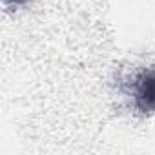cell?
I'll return each mask as SVG.
<instances>
[{
  "label": "cell",
  "mask_w": 155,
  "mask_h": 155,
  "mask_svg": "<svg viewBox=\"0 0 155 155\" xmlns=\"http://www.w3.org/2000/svg\"><path fill=\"white\" fill-rule=\"evenodd\" d=\"M122 93L135 113L142 117L155 115V66H144L128 75Z\"/></svg>",
  "instance_id": "obj_1"
},
{
  "label": "cell",
  "mask_w": 155,
  "mask_h": 155,
  "mask_svg": "<svg viewBox=\"0 0 155 155\" xmlns=\"http://www.w3.org/2000/svg\"><path fill=\"white\" fill-rule=\"evenodd\" d=\"M33 0H2V4L8 11H15V9H20V8H26L28 4H31Z\"/></svg>",
  "instance_id": "obj_2"
}]
</instances>
